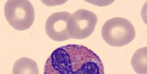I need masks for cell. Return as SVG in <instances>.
Listing matches in <instances>:
<instances>
[{
    "label": "cell",
    "mask_w": 147,
    "mask_h": 74,
    "mask_svg": "<svg viewBox=\"0 0 147 74\" xmlns=\"http://www.w3.org/2000/svg\"><path fill=\"white\" fill-rule=\"evenodd\" d=\"M44 74H105L101 59L93 51L80 45L54 50L45 62Z\"/></svg>",
    "instance_id": "6da1fadb"
},
{
    "label": "cell",
    "mask_w": 147,
    "mask_h": 74,
    "mask_svg": "<svg viewBox=\"0 0 147 74\" xmlns=\"http://www.w3.org/2000/svg\"><path fill=\"white\" fill-rule=\"evenodd\" d=\"M134 71L138 74H147V47L138 49L131 61Z\"/></svg>",
    "instance_id": "52a82bcc"
},
{
    "label": "cell",
    "mask_w": 147,
    "mask_h": 74,
    "mask_svg": "<svg viewBox=\"0 0 147 74\" xmlns=\"http://www.w3.org/2000/svg\"><path fill=\"white\" fill-rule=\"evenodd\" d=\"M102 37L112 47H122L128 45L135 37V29L126 19L115 17L106 21L102 27Z\"/></svg>",
    "instance_id": "7a4b0ae2"
},
{
    "label": "cell",
    "mask_w": 147,
    "mask_h": 74,
    "mask_svg": "<svg viewBox=\"0 0 147 74\" xmlns=\"http://www.w3.org/2000/svg\"><path fill=\"white\" fill-rule=\"evenodd\" d=\"M70 13L57 12L50 15L45 23V32L51 39L56 42H64L70 39L68 33V22Z\"/></svg>",
    "instance_id": "5b68a950"
},
{
    "label": "cell",
    "mask_w": 147,
    "mask_h": 74,
    "mask_svg": "<svg viewBox=\"0 0 147 74\" xmlns=\"http://www.w3.org/2000/svg\"><path fill=\"white\" fill-rule=\"evenodd\" d=\"M13 74H40L38 65L30 58L22 57L16 60L13 67Z\"/></svg>",
    "instance_id": "8992f818"
},
{
    "label": "cell",
    "mask_w": 147,
    "mask_h": 74,
    "mask_svg": "<svg viewBox=\"0 0 147 74\" xmlns=\"http://www.w3.org/2000/svg\"><path fill=\"white\" fill-rule=\"evenodd\" d=\"M97 16L92 11L85 9L76 11L68 22V33L70 39H83L89 37L94 31Z\"/></svg>",
    "instance_id": "277c9868"
},
{
    "label": "cell",
    "mask_w": 147,
    "mask_h": 74,
    "mask_svg": "<svg viewBox=\"0 0 147 74\" xmlns=\"http://www.w3.org/2000/svg\"><path fill=\"white\" fill-rule=\"evenodd\" d=\"M5 16L10 25L17 31H25L33 25L35 12L31 2L9 0L5 5Z\"/></svg>",
    "instance_id": "3957f363"
}]
</instances>
